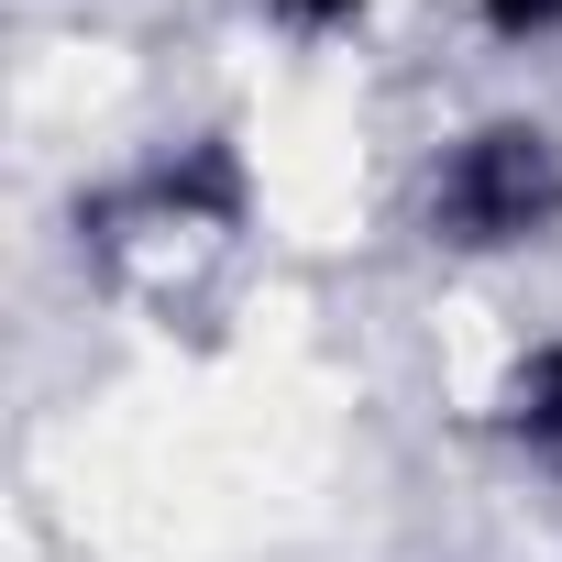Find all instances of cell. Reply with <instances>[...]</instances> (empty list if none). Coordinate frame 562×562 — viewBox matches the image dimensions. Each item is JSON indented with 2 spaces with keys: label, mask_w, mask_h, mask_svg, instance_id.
Segmentation results:
<instances>
[{
  "label": "cell",
  "mask_w": 562,
  "mask_h": 562,
  "mask_svg": "<svg viewBox=\"0 0 562 562\" xmlns=\"http://www.w3.org/2000/svg\"><path fill=\"white\" fill-rule=\"evenodd\" d=\"M419 221H430V243H452V254H540V243H562V133L529 122V111L463 122V133L430 155Z\"/></svg>",
  "instance_id": "cell-1"
},
{
  "label": "cell",
  "mask_w": 562,
  "mask_h": 562,
  "mask_svg": "<svg viewBox=\"0 0 562 562\" xmlns=\"http://www.w3.org/2000/svg\"><path fill=\"white\" fill-rule=\"evenodd\" d=\"M496 430H507V452H518L529 474L562 485V331H540V342L507 364V386H496Z\"/></svg>",
  "instance_id": "cell-2"
},
{
  "label": "cell",
  "mask_w": 562,
  "mask_h": 562,
  "mask_svg": "<svg viewBox=\"0 0 562 562\" xmlns=\"http://www.w3.org/2000/svg\"><path fill=\"white\" fill-rule=\"evenodd\" d=\"M474 23H485L496 45H551V34H562V0H474Z\"/></svg>",
  "instance_id": "cell-3"
},
{
  "label": "cell",
  "mask_w": 562,
  "mask_h": 562,
  "mask_svg": "<svg viewBox=\"0 0 562 562\" xmlns=\"http://www.w3.org/2000/svg\"><path fill=\"white\" fill-rule=\"evenodd\" d=\"M265 12H276V23H288L299 45H331V34H353V23L375 12V0H265Z\"/></svg>",
  "instance_id": "cell-4"
}]
</instances>
